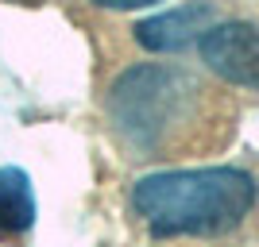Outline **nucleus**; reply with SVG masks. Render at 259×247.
<instances>
[{
  "instance_id": "1",
  "label": "nucleus",
  "mask_w": 259,
  "mask_h": 247,
  "mask_svg": "<svg viewBox=\"0 0 259 247\" xmlns=\"http://www.w3.org/2000/svg\"><path fill=\"white\" fill-rule=\"evenodd\" d=\"M259 182L240 166L159 170L132 185V209L155 236H228L251 216Z\"/></svg>"
},
{
  "instance_id": "2",
  "label": "nucleus",
  "mask_w": 259,
  "mask_h": 247,
  "mask_svg": "<svg viewBox=\"0 0 259 247\" xmlns=\"http://www.w3.org/2000/svg\"><path fill=\"white\" fill-rule=\"evenodd\" d=\"M205 89L178 66H132L108 89V124L136 155L151 159L174 143Z\"/></svg>"
},
{
  "instance_id": "3",
  "label": "nucleus",
  "mask_w": 259,
  "mask_h": 247,
  "mask_svg": "<svg viewBox=\"0 0 259 247\" xmlns=\"http://www.w3.org/2000/svg\"><path fill=\"white\" fill-rule=\"evenodd\" d=\"M201 62L221 81L259 93V27L248 20H221L197 43Z\"/></svg>"
},
{
  "instance_id": "4",
  "label": "nucleus",
  "mask_w": 259,
  "mask_h": 247,
  "mask_svg": "<svg viewBox=\"0 0 259 247\" xmlns=\"http://www.w3.org/2000/svg\"><path fill=\"white\" fill-rule=\"evenodd\" d=\"M217 23H221V0H186L170 12L140 20L132 31H136V43L143 51L170 54V51H186L190 43H201Z\"/></svg>"
},
{
  "instance_id": "5",
  "label": "nucleus",
  "mask_w": 259,
  "mask_h": 247,
  "mask_svg": "<svg viewBox=\"0 0 259 247\" xmlns=\"http://www.w3.org/2000/svg\"><path fill=\"white\" fill-rule=\"evenodd\" d=\"M35 224V189L27 170L0 166V236H23Z\"/></svg>"
},
{
  "instance_id": "6",
  "label": "nucleus",
  "mask_w": 259,
  "mask_h": 247,
  "mask_svg": "<svg viewBox=\"0 0 259 247\" xmlns=\"http://www.w3.org/2000/svg\"><path fill=\"white\" fill-rule=\"evenodd\" d=\"M97 8H116V12H128V8H147V4H159V0H93Z\"/></svg>"
}]
</instances>
